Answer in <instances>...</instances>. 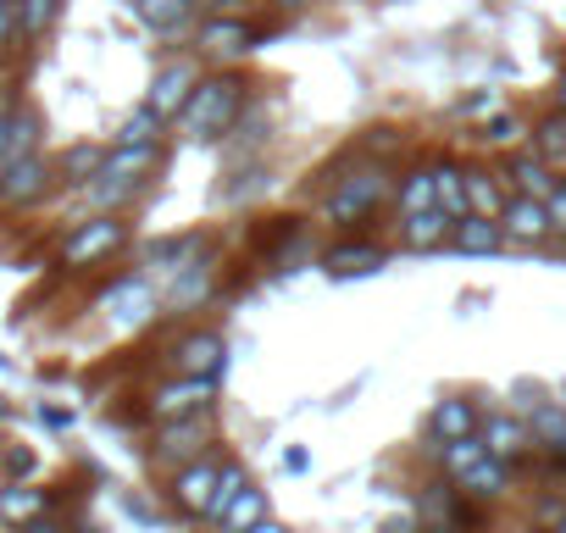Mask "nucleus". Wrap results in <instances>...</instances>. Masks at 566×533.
Listing matches in <instances>:
<instances>
[{
    "instance_id": "2f4dec72",
    "label": "nucleus",
    "mask_w": 566,
    "mask_h": 533,
    "mask_svg": "<svg viewBox=\"0 0 566 533\" xmlns=\"http://www.w3.org/2000/svg\"><path fill=\"white\" fill-rule=\"evenodd\" d=\"M161 134H156V112H134L128 123H123V145H156Z\"/></svg>"
},
{
    "instance_id": "1a4fd4ad",
    "label": "nucleus",
    "mask_w": 566,
    "mask_h": 533,
    "mask_svg": "<svg viewBox=\"0 0 566 533\" xmlns=\"http://www.w3.org/2000/svg\"><path fill=\"white\" fill-rule=\"evenodd\" d=\"M189 90H195V67H189V62H172V67L156 73V84H150V95H145V112H156V117H178L184 101H189Z\"/></svg>"
},
{
    "instance_id": "423d86ee",
    "label": "nucleus",
    "mask_w": 566,
    "mask_h": 533,
    "mask_svg": "<svg viewBox=\"0 0 566 533\" xmlns=\"http://www.w3.org/2000/svg\"><path fill=\"white\" fill-rule=\"evenodd\" d=\"M206 439H211V417H206V411L172 417V422H161V433H156V456H161V461H189V456L206 450Z\"/></svg>"
},
{
    "instance_id": "4be33fe9",
    "label": "nucleus",
    "mask_w": 566,
    "mask_h": 533,
    "mask_svg": "<svg viewBox=\"0 0 566 533\" xmlns=\"http://www.w3.org/2000/svg\"><path fill=\"white\" fill-rule=\"evenodd\" d=\"M467 211H478V217H500L505 211V195H500V178L494 173L467 167Z\"/></svg>"
},
{
    "instance_id": "e433bc0d",
    "label": "nucleus",
    "mask_w": 566,
    "mask_h": 533,
    "mask_svg": "<svg viewBox=\"0 0 566 533\" xmlns=\"http://www.w3.org/2000/svg\"><path fill=\"white\" fill-rule=\"evenodd\" d=\"M195 7H200V12H222V7H228V0H195Z\"/></svg>"
},
{
    "instance_id": "79ce46f5",
    "label": "nucleus",
    "mask_w": 566,
    "mask_h": 533,
    "mask_svg": "<svg viewBox=\"0 0 566 533\" xmlns=\"http://www.w3.org/2000/svg\"><path fill=\"white\" fill-rule=\"evenodd\" d=\"M29 533H56V527H29Z\"/></svg>"
},
{
    "instance_id": "72a5a7b5",
    "label": "nucleus",
    "mask_w": 566,
    "mask_h": 533,
    "mask_svg": "<svg viewBox=\"0 0 566 533\" xmlns=\"http://www.w3.org/2000/svg\"><path fill=\"white\" fill-rule=\"evenodd\" d=\"M18 34H23V29H18V0H0V51H7Z\"/></svg>"
},
{
    "instance_id": "b1692460",
    "label": "nucleus",
    "mask_w": 566,
    "mask_h": 533,
    "mask_svg": "<svg viewBox=\"0 0 566 533\" xmlns=\"http://www.w3.org/2000/svg\"><path fill=\"white\" fill-rule=\"evenodd\" d=\"M433 200L444 217H467V173L461 167H433Z\"/></svg>"
},
{
    "instance_id": "7c9ffc66",
    "label": "nucleus",
    "mask_w": 566,
    "mask_h": 533,
    "mask_svg": "<svg viewBox=\"0 0 566 533\" xmlns=\"http://www.w3.org/2000/svg\"><path fill=\"white\" fill-rule=\"evenodd\" d=\"M117 317H123V323H145V317H150V290H145V284L123 290V295H117Z\"/></svg>"
},
{
    "instance_id": "4c0bfd02",
    "label": "nucleus",
    "mask_w": 566,
    "mask_h": 533,
    "mask_svg": "<svg viewBox=\"0 0 566 533\" xmlns=\"http://www.w3.org/2000/svg\"><path fill=\"white\" fill-rule=\"evenodd\" d=\"M250 533H283V527H277V522H266V516H261V522H255V527H250Z\"/></svg>"
},
{
    "instance_id": "473e14b6",
    "label": "nucleus",
    "mask_w": 566,
    "mask_h": 533,
    "mask_svg": "<svg viewBox=\"0 0 566 533\" xmlns=\"http://www.w3.org/2000/svg\"><path fill=\"white\" fill-rule=\"evenodd\" d=\"M478 139H483V145H516V139H522V123H516V117H494Z\"/></svg>"
},
{
    "instance_id": "cd10ccee",
    "label": "nucleus",
    "mask_w": 566,
    "mask_h": 533,
    "mask_svg": "<svg viewBox=\"0 0 566 533\" xmlns=\"http://www.w3.org/2000/svg\"><path fill=\"white\" fill-rule=\"evenodd\" d=\"M101 161H106L101 145H73V150L62 156V178H67V184H90V178L101 173Z\"/></svg>"
},
{
    "instance_id": "6ab92c4d",
    "label": "nucleus",
    "mask_w": 566,
    "mask_h": 533,
    "mask_svg": "<svg viewBox=\"0 0 566 533\" xmlns=\"http://www.w3.org/2000/svg\"><path fill=\"white\" fill-rule=\"evenodd\" d=\"M433 433L450 445V439H467V433H478V411H472V400H461V395H450V400H439L433 406Z\"/></svg>"
},
{
    "instance_id": "7ed1b4c3",
    "label": "nucleus",
    "mask_w": 566,
    "mask_h": 533,
    "mask_svg": "<svg viewBox=\"0 0 566 533\" xmlns=\"http://www.w3.org/2000/svg\"><path fill=\"white\" fill-rule=\"evenodd\" d=\"M384 195H389V178L384 173H356V178H345L328 195V222H361V217H373V206Z\"/></svg>"
},
{
    "instance_id": "2eb2a0df",
    "label": "nucleus",
    "mask_w": 566,
    "mask_h": 533,
    "mask_svg": "<svg viewBox=\"0 0 566 533\" xmlns=\"http://www.w3.org/2000/svg\"><path fill=\"white\" fill-rule=\"evenodd\" d=\"M34 139H40V117L34 112H18V117L0 112V173H7L18 156H29Z\"/></svg>"
},
{
    "instance_id": "f3484780",
    "label": "nucleus",
    "mask_w": 566,
    "mask_h": 533,
    "mask_svg": "<svg viewBox=\"0 0 566 533\" xmlns=\"http://www.w3.org/2000/svg\"><path fill=\"white\" fill-rule=\"evenodd\" d=\"M505 478H511V472H505V461H494V456H478V461H472V467H467L455 483H461L472 500H500V494H505Z\"/></svg>"
},
{
    "instance_id": "6e6552de",
    "label": "nucleus",
    "mask_w": 566,
    "mask_h": 533,
    "mask_svg": "<svg viewBox=\"0 0 566 533\" xmlns=\"http://www.w3.org/2000/svg\"><path fill=\"white\" fill-rule=\"evenodd\" d=\"M45 178H51V167H45V156H18L7 173H0V200L7 206H29V200H40L45 195Z\"/></svg>"
},
{
    "instance_id": "dca6fc26",
    "label": "nucleus",
    "mask_w": 566,
    "mask_h": 533,
    "mask_svg": "<svg viewBox=\"0 0 566 533\" xmlns=\"http://www.w3.org/2000/svg\"><path fill=\"white\" fill-rule=\"evenodd\" d=\"M250 23H239V18H211L206 29H200V51H211V56H239V51H250Z\"/></svg>"
},
{
    "instance_id": "ea45409f",
    "label": "nucleus",
    "mask_w": 566,
    "mask_h": 533,
    "mask_svg": "<svg viewBox=\"0 0 566 533\" xmlns=\"http://www.w3.org/2000/svg\"><path fill=\"white\" fill-rule=\"evenodd\" d=\"M560 112H566V79H560Z\"/></svg>"
},
{
    "instance_id": "a19ab883",
    "label": "nucleus",
    "mask_w": 566,
    "mask_h": 533,
    "mask_svg": "<svg viewBox=\"0 0 566 533\" xmlns=\"http://www.w3.org/2000/svg\"><path fill=\"white\" fill-rule=\"evenodd\" d=\"M277 7H301V0H277Z\"/></svg>"
},
{
    "instance_id": "20e7f679",
    "label": "nucleus",
    "mask_w": 566,
    "mask_h": 533,
    "mask_svg": "<svg viewBox=\"0 0 566 533\" xmlns=\"http://www.w3.org/2000/svg\"><path fill=\"white\" fill-rule=\"evenodd\" d=\"M211 395H217V384L211 378H184L178 373V384H161L156 395H150V417L156 422H172V417H195V411H211Z\"/></svg>"
},
{
    "instance_id": "c9c22d12",
    "label": "nucleus",
    "mask_w": 566,
    "mask_h": 533,
    "mask_svg": "<svg viewBox=\"0 0 566 533\" xmlns=\"http://www.w3.org/2000/svg\"><path fill=\"white\" fill-rule=\"evenodd\" d=\"M384 533H417V516H400V522H389Z\"/></svg>"
},
{
    "instance_id": "ddd939ff",
    "label": "nucleus",
    "mask_w": 566,
    "mask_h": 533,
    "mask_svg": "<svg viewBox=\"0 0 566 533\" xmlns=\"http://www.w3.org/2000/svg\"><path fill=\"white\" fill-rule=\"evenodd\" d=\"M211 489H217V461H195V467H184V472L172 478V500H178V511H195V516H206Z\"/></svg>"
},
{
    "instance_id": "9d476101",
    "label": "nucleus",
    "mask_w": 566,
    "mask_h": 533,
    "mask_svg": "<svg viewBox=\"0 0 566 533\" xmlns=\"http://www.w3.org/2000/svg\"><path fill=\"white\" fill-rule=\"evenodd\" d=\"M483 445H489V456L505 461V467H516L527 450H538L533 433H527V422H516V417H489V422H483Z\"/></svg>"
},
{
    "instance_id": "9b49d317",
    "label": "nucleus",
    "mask_w": 566,
    "mask_h": 533,
    "mask_svg": "<svg viewBox=\"0 0 566 533\" xmlns=\"http://www.w3.org/2000/svg\"><path fill=\"white\" fill-rule=\"evenodd\" d=\"M128 7H134V18H139L150 34H184L189 18L200 12L195 0H128Z\"/></svg>"
},
{
    "instance_id": "c756f323",
    "label": "nucleus",
    "mask_w": 566,
    "mask_h": 533,
    "mask_svg": "<svg viewBox=\"0 0 566 533\" xmlns=\"http://www.w3.org/2000/svg\"><path fill=\"white\" fill-rule=\"evenodd\" d=\"M244 483H250V478H244V467H239V461H222V467H217V489H211V505H206V516L217 522V516L228 511V500H233Z\"/></svg>"
},
{
    "instance_id": "39448f33",
    "label": "nucleus",
    "mask_w": 566,
    "mask_h": 533,
    "mask_svg": "<svg viewBox=\"0 0 566 533\" xmlns=\"http://www.w3.org/2000/svg\"><path fill=\"white\" fill-rule=\"evenodd\" d=\"M222 362H228V345H222V334H211V328H200V334H189V339L172 345V367H178L184 378H217Z\"/></svg>"
},
{
    "instance_id": "4468645a",
    "label": "nucleus",
    "mask_w": 566,
    "mask_h": 533,
    "mask_svg": "<svg viewBox=\"0 0 566 533\" xmlns=\"http://www.w3.org/2000/svg\"><path fill=\"white\" fill-rule=\"evenodd\" d=\"M450 228H455V217H444L439 206H428V211H411L400 222V239H406V250H439L450 239Z\"/></svg>"
},
{
    "instance_id": "bb28decb",
    "label": "nucleus",
    "mask_w": 566,
    "mask_h": 533,
    "mask_svg": "<svg viewBox=\"0 0 566 533\" xmlns=\"http://www.w3.org/2000/svg\"><path fill=\"white\" fill-rule=\"evenodd\" d=\"M56 12H62V0H18V29H23V40H40V34L56 23Z\"/></svg>"
},
{
    "instance_id": "c85d7f7f",
    "label": "nucleus",
    "mask_w": 566,
    "mask_h": 533,
    "mask_svg": "<svg viewBox=\"0 0 566 533\" xmlns=\"http://www.w3.org/2000/svg\"><path fill=\"white\" fill-rule=\"evenodd\" d=\"M428 206H439V200H433V167H417V173H406V184H400V211L411 217V211H428Z\"/></svg>"
},
{
    "instance_id": "f704fd0d",
    "label": "nucleus",
    "mask_w": 566,
    "mask_h": 533,
    "mask_svg": "<svg viewBox=\"0 0 566 533\" xmlns=\"http://www.w3.org/2000/svg\"><path fill=\"white\" fill-rule=\"evenodd\" d=\"M544 206H549V228H555V233H566V184H555Z\"/></svg>"
},
{
    "instance_id": "393cba45",
    "label": "nucleus",
    "mask_w": 566,
    "mask_h": 533,
    "mask_svg": "<svg viewBox=\"0 0 566 533\" xmlns=\"http://www.w3.org/2000/svg\"><path fill=\"white\" fill-rule=\"evenodd\" d=\"M45 511V489H0V522H34Z\"/></svg>"
},
{
    "instance_id": "f257e3e1",
    "label": "nucleus",
    "mask_w": 566,
    "mask_h": 533,
    "mask_svg": "<svg viewBox=\"0 0 566 533\" xmlns=\"http://www.w3.org/2000/svg\"><path fill=\"white\" fill-rule=\"evenodd\" d=\"M239 101H244V84L239 79H195L184 112H178V128L206 139V134H222L233 117H239Z\"/></svg>"
},
{
    "instance_id": "5701e85b",
    "label": "nucleus",
    "mask_w": 566,
    "mask_h": 533,
    "mask_svg": "<svg viewBox=\"0 0 566 533\" xmlns=\"http://www.w3.org/2000/svg\"><path fill=\"white\" fill-rule=\"evenodd\" d=\"M378 266H384V250H378V244H339V250L328 255V273H334V279L378 273Z\"/></svg>"
},
{
    "instance_id": "aec40b11",
    "label": "nucleus",
    "mask_w": 566,
    "mask_h": 533,
    "mask_svg": "<svg viewBox=\"0 0 566 533\" xmlns=\"http://www.w3.org/2000/svg\"><path fill=\"white\" fill-rule=\"evenodd\" d=\"M261 516H266V494L244 483V489H239V494L228 500V511H222L217 522H222V533H250V527H255Z\"/></svg>"
},
{
    "instance_id": "a211bd4d",
    "label": "nucleus",
    "mask_w": 566,
    "mask_h": 533,
    "mask_svg": "<svg viewBox=\"0 0 566 533\" xmlns=\"http://www.w3.org/2000/svg\"><path fill=\"white\" fill-rule=\"evenodd\" d=\"M505 178L516 184V195H538V200H549V189H555V167L544 156H511Z\"/></svg>"
},
{
    "instance_id": "58836bf2",
    "label": "nucleus",
    "mask_w": 566,
    "mask_h": 533,
    "mask_svg": "<svg viewBox=\"0 0 566 533\" xmlns=\"http://www.w3.org/2000/svg\"><path fill=\"white\" fill-rule=\"evenodd\" d=\"M555 533H566V511H560V516H555Z\"/></svg>"
},
{
    "instance_id": "a878e982",
    "label": "nucleus",
    "mask_w": 566,
    "mask_h": 533,
    "mask_svg": "<svg viewBox=\"0 0 566 533\" xmlns=\"http://www.w3.org/2000/svg\"><path fill=\"white\" fill-rule=\"evenodd\" d=\"M533 145H538V156H544L549 167L566 173V112H560V117H544L538 134H533Z\"/></svg>"
},
{
    "instance_id": "412c9836",
    "label": "nucleus",
    "mask_w": 566,
    "mask_h": 533,
    "mask_svg": "<svg viewBox=\"0 0 566 533\" xmlns=\"http://www.w3.org/2000/svg\"><path fill=\"white\" fill-rule=\"evenodd\" d=\"M527 433H533V445H538V450L566 456V411H560V406H533Z\"/></svg>"
},
{
    "instance_id": "f8f14e48",
    "label": "nucleus",
    "mask_w": 566,
    "mask_h": 533,
    "mask_svg": "<svg viewBox=\"0 0 566 533\" xmlns=\"http://www.w3.org/2000/svg\"><path fill=\"white\" fill-rule=\"evenodd\" d=\"M450 244L467 250V255H489V250L505 244V228H500V217H478V211H467V217H455Z\"/></svg>"
},
{
    "instance_id": "0eeeda50",
    "label": "nucleus",
    "mask_w": 566,
    "mask_h": 533,
    "mask_svg": "<svg viewBox=\"0 0 566 533\" xmlns=\"http://www.w3.org/2000/svg\"><path fill=\"white\" fill-rule=\"evenodd\" d=\"M500 228H505V239H516V244H538V239L555 233V228H549V206H544L538 195H516V200H505Z\"/></svg>"
},
{
    "instance_id": "f03ea898",
    "label": "nucleus",
    "mask_w": 566,
    "mask_h": 533,
    "mask_svg": "<svg viewBox=\"0 0 566 533\" xmlns=\"http://www.w3.org/2000/svg\"><path fill=\"white\" fill-rule=\"evenodd\" d=\"M123 239H128V228H123L117 217H90V222H78L73 239L62 244V261H67V266H95V261H106L112 250H123Z\"/></svg>"
}]
</instances>
